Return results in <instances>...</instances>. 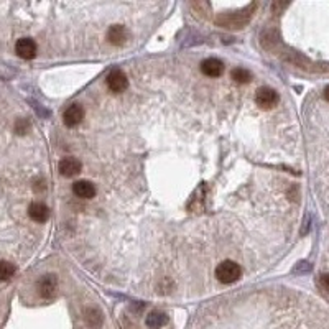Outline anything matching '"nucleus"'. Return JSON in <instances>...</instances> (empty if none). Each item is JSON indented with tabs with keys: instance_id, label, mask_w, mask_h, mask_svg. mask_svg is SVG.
I'll return each instance as SVG.
<instances>
[{
	"instance_id": "3",
	"label": "nucleus",
	"mask_w": 329,
	"mask_h": 329,
	"mask_svg": "<svg viewBox=\"0 0 329 329\" xmlns=\"http://www.w3.org/2000/svg\"><path fill=\"white\" fill-rule=\"evenodd\" d=\"M106 82H107V87H109L110 93H115V94L124 93L128 86V79L125 76V73L120 69H112L106 79Z\"/></svg>"
},
{
	"instance_id": "16",
	"label": "nucleus",
	"mask_w": 329,
	"mask_h": 329,
	"mask_svg": "<svg viewBox=\"0 0 329 329\" xmlns=\"http://www.w3.org/2000/svg\"><path fill=\"white\" fill-rule=\"evenodd\" d=\"M16 272V266L10 262H0V282H7Z\"/></svg>"
},
{
	"instance_id": "1",
	"label": "nucleus",
	"mask_w": 329,
	"mask_h": 329,
	"mask_svg": "<svg viewBox=\"0 0 329 329\" xmlns=\"http://www.w3.org/2000/svg\"><path fill=\"white\" fill-rule=\"evenodd\" d=\"M240 277H242V266L234 260H224L216 266V278L224 285L235 283Z\"/></svg>"
},
{
	"instance_id": "2",
	"label": "nucleus",
	"mask_w": 329,
	"mask_h": 329,
	"mask_svg": "<svg viewBox=\"0 0 329 329\" xmlns=\"http://www.w3.org/2000/svg\"><path fill=\"white\" fill-rule=\"evenodd\" d=\"M253 8H255V3H252V5H249V8H244V10L235 12V14H232V15L226 14L224 16L218 18V25L226 27V28H242L244 25L251 20Z\"/></svg>"
},
{
	"instance_id": "7",
	"label": "nucleus",
	"mask_w": 329,
	"mask_h": 329,
	"mask_svg": "<svg viewBox=\"0 0 329 329\" xmlns=\"http://www.w3.org/2000/svg\"><path fill=\"white\" fill-rule=\"evenodd\" d=\"M38 291L41 297L47 299L55 298V295L58 291V278L55 275H47V277H43L38 283Z\"/></svg>"
},
{
	"instance_id": "13",
	"label": "nucleus",
	"mask_w": 329,
	"mask_h": 329,
	"mask_svg": "<svg viewBox=\"0 0 329 329\" xmlns=\"http://www.w3.org/2000/svg\"><path fill=\"white\" fill-rule=\"evenodd\" d=\"M166 321H168V318H166V313H163V311H152L145 319L150 329H161L166 324Z\"/></svg>"
},
{
	"instance_id": "8",
	"label": "nucleus",
	"mask_w": 329,
	"mask_h": 329,
	"mask_svg": "<svg viewBox=\"0 0 329 329\" xmlns=\"http://www.w3.org/2000/svg\"><path fill=\"white\" fill-rule=\"evenodd\" d=\"M58 170H60V173L63 174V176L71 178V176H76V174L81 173L82 165H81V161H79L78 158L68 157V158H63V160L60 161Z\"/></svg>"
},
{
	"instance_id": "9",
	"label": "nucleus",
	"mask_w": 329,
	"mask_h": 329,
	"mask_svg": "<svg viewBox=\"0 0 329 329\" xmlns=\"http://www.w3.org/2000/svg\"><path fill=\"white\" fill-rule=\"evenodd\" d=\"M201 71L204 76L209 78H219L224 71V64L222 61L218 60V58H207L201 63Z\"/></svg>"
},
{
	"instance_id": "11",
	"label": "nucleus",
	"mask_w": 329,
	"mask_h": 329,
	"mask_svg": "<svg viewBox=\"0 0 329 329\" xmlns=\"http://www.w3.org/2000/svg\"><path fill=\"white\" fill-rule=\"evenodd\" d=\"M73 193H74V196H78L81 199H93L97 191H95V186L93 185V183L81 180V181H76L73 185Z\"/></svg>"
},
{
	"instance_id": "17",
	"label": "nucleus",
	"mask_w": 329,
	"mask_h": 329,
	"mask_svg": "<svg viewBox=\"0 0 329 329\" xmlns=\"http://www.w3.org/2000/svg\"><path fill=\"white\" fill-rule=\"evenodd\" d=\"M28 127V122L27 120H18L16 122V132H20V133H23L25 132V128Z\"/></svg>"
},
{
	"instance_id": "12",
	"label": "nucleus",
	"mask_w": 329,
	"mask_h": 329,
	"mask_svg": "<svg viewBox=\"0 0 329 329\" xmlns=\"http://www.w3.org/2000/svg\"><path fill=\"white\" fill-rule=\"evenodd\" d=\"M28 216L35 220V222H47L49 218V209L47 204L43 203H31L28 207Z\"/></svg>"
},
{
	"instance_id": "19",
	"label": "nucleus",
	"mask_w": 329,
	"mask_h": 329,
	"mask_svg": "<svg viewBox=\"0 0 329 329\" xmlns=\"http://www.w3.org/2000/svg\"><path fill=\"white\" fill-rule=\"evenodd\" d=\"M324 99H326V101L329 102V86L326 87V89H324Z\"/></svg>"
},
{
	"instance_id": "18",
	"label": "nucleus",
	"mask_w": 329,
	"mask_h": 329,
	"mask_svg": "<svg viewBox=\"0 0 329 329\" xmlns=\"http://www.w3.org/2000/svg\"><path fill=\"white\" fill-rule=\"evenodd\" d=\"M319 282H321V286H323V288L326 290V291H329V275H323L321 280H319Z\"/></svg>"
},
{
	"instance_id": "15",
	"label": "nucleus",
	"mask_w": 329,
	"mask_h": 329,
	"mask_svg": "<svg viewBox=\"0 0 329 329\" xmlns=\"http://www.w3.org/2000/svg\"><path fill=\"white\" fill-rule=\"evenodd\" d=\"M231 78L234 79L237 84H245V82H249L252 79V74H251V71L245 68H235V69H232Z\"/></svg>"
},
{
	"instance_id": "10",
	"label": "nucleus",
	"mask_w": 329,
	"mask_h": 329,
	"mask_svg": "<svg viewBox=\"0 0 329 329\" xmlns=\"http://www.w3.org/2000/svg\"><path fill=\"white\" fill-rule=\"evenodd\" d=\"M107 41L114 47H122L127 41V30L124 25H112L107 30Z\"/></svg>"
},
{
	"instance_id": "4",
	"label": "nucleus",
	"mask_w": 329,
	"mask_h": 329,
	"mask_svg": "<svg viewBox=\"0 0 329 329\" xmlns=\"http://www.w3.org/2000/svg\"><path fill=\"white\" fill-rule=\"evenodd\" d=\"M278 93L272 87H260L255 94V102L262 109H272L278 104Z\"/></svg>"
},
{
	"instance_id": "14",
	"label": "nucleus",
	"mask_w": 329,
	"mask_h": 329,
	"mask_svg": "<svg viewBox=\"0 0 329 329\" xmlns=\"http://www.w3.org/2000/svg\"><path fill=\"white\" fill-rule=\"evenodd\" d=\"M84 319H86V324L89 328H99L102 324V314L97 308H87Z\"/></svg>"
},
{
	"instance_id": "5",
	"label": "nucleus",
	"mask_w": 329,
	"mask_h": 329,
	"mask_svg": "<svg viewBox=\"0 0 329 329\" xmlns=\"http://www.w3.org/2000/svg\"><path fill=\"white\" fill-rule=\"evenodd\" d=\"M84 115L86 112L82 109V106H79V104H73V106H69L68 109L64 110L63 114V122L66 127H76L79 124L84 120Z\"/></svg>"
},
{
	"instance_id": "6",
	"label": "nucleus",
	"mask_w": 329,
	"mask_h": 329,
	"mask_svg": "<svg viewBox=\"0 0 329 329\" xmlns=\"http://www.w3.org/2000/svg\"><path fill=\"white\" fill-rule=\"evenodd\" d=\"M15 53L22 60H33L36 56V43L31 38H20L15 43Z\"/></svg>"
}]
</instances>
